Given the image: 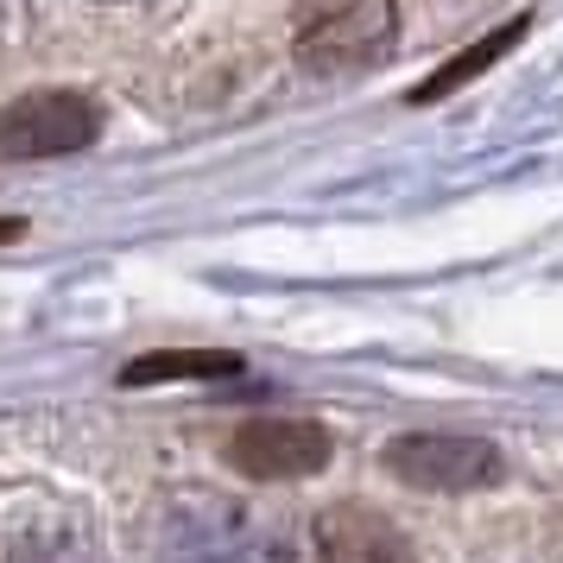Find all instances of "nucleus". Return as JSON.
<instances>
[{
	"mask_svg": "<svg viewBox=\"0 0 563 563\" xmlns=\"http://www.w3.org/2000/svg\"><path fill=\"white\" fill-rule=\"evenodd\" d=\"M0 563H89L70 532H20L0 544Z\"/></svg>",
	"mask_w": 563,
	"mask_h": 563,
	"instance_id": "1a4fd4ad",
	"label": "nucleus"
},
{
	"mask_svg": "<svg viewBox=\"0 0 563 563\" xmlns=\"http://www.w3.org/2000/svg\"><path fill=\"white\" fill-rule=\"evenodd\" d=\"M158 563H291V538L266 512L222 494H178L153 526Z\"/></svg>",
	"mask_w": 563,
	"mask_h": 563,
	"instance_id": "f257e3e1",
	"label": "nucleus"
},
{
	"mask_svg": "<svg viewBox=\"0 0 563 563\" xmlns=\"http://www.w3.org/2000/svg\"><path fill=\"white\" fill-rule=\"evenodd\" d=\"M102 133V108L82 89H32L0 108V158H64Z\"/></svg>",
	"mask_w": 563,
	"mask_h": 563,
	"instance_id": "7ed1b4c3",
	"label": "nucleus"
},
{
	"mask_svg": "<svg viewBox=\"0 0 563 563\" xmlns=\"http://www.w3.org/2000/svg\"><path fill=\"white\" fill-rule=\"evenodd\" d=\"M393 38H399L393 0H298L291 13V52L317 77L367 70L374 57L393 52Z\"/></svg>",
	"mask_w": 563,
	"mask_h": 563,
	"instance_id": "f03ea898",
	"label": "nucleus"
},
{
	"mask_svg": "<svg viewBox=\"0 0 563 563\" xmlns=\"http://www.w3.org/2000/svg\"><path fill=\"white\" fill-rule=\"evenodd\" d=\"M519 32H526V20H507L500 32L475 38V45H468V52H462L456 64H443V70H431V77L418 82V89H411V102H443L450 89H462L468 77H482V70H487V64H494L500 52H507V45H519Z\"/></svg>",
	"mask_w": 563,
	"mask_h": 563,
	"instance_id": "6e6552de",
	"label": "nucleus"
},
{
	"mask_svg": "<svg viewBox=\"0 0 563 563\" xmlns=\"http://www.w3.org/2000/svg\"><path fill=\"white\" fill-rule=\"evenodd\" d=\"M386 468L418 494H475L500 482V450L482 437H450V431H411L386 443Z\"/></svg>",
	"mask_w": 563,
	"mask_h": 563,
	"instance_id": "20e7f679",
	"label": "nucleus"
},
{
	"mask_svg": "<svg viewBox=\"0 0 563 563\" xmlns=\"http://www.w3.org/2000/svg\"><path fill=\"white\" fill-rule=\"evenodd\" d=\"M317 563H411L406 532L374 507H323L310 526Z\"/></svg>",
	"mask_w": 563,
	"mask_h": 563,
	"instance_id": "423d86ee",
	"label": "nucleus"
},
{
	"mask_svg": "<svg viewBox=\"0 0 563 563\" xmlns=\"http://www.w3.org/2000/svg\"><path fill=\"white\" fill-rule=\"evenodd\" d=\"M229 462L254 482H298L330 462V431L310 418H254L229 437Z\"/></svg>",
	"mask_w": 563,
	"mask_h": 563,
	"instance_id": "39448f33",
	"label": "nucleus"
},
{
	"mask_svg": "<svg viewBox=\"0 0 563 563\" xmlns=\"http://www.w3.org/2000/svg\"><path fill=\"white\" fill-rule=\"evenodd\" d=\"M222 374H241V355L178 349V355H146V361H128V367H121V380H128V386H153V380H222Z\"/></svg>",
	"mask_w": 563,
	"mask_h": 563,
	"instance_id": "0eeeda50",
	"label": "nucleus"
},
{
	"mask_svg": "<svg viewBox=\"0 0 563 563\" xmlns=\"http://www.w3.org/2000/svg\"><path fill=\"white\" fill-rule=\"evenodd\" d=\"M13 234H20V222H13V216H0V241H13Z\"/></svg>",
	"mask_w": 563,
	"mask_h": 563,
	"instance_id": "9d476101",
	"label": "nucleus"
}]
</instances>
